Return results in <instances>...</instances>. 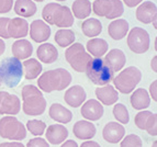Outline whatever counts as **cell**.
<instances>
[{"label":"cell","mask_w":157,"mask_h":147,"mask_svg":"<svg viewBox=\"0 0 157 147\" xmlns=\"http://www.w3.org/2000/svg\"><path fill=\"white\" fill-rule=\"evenodd\" d=\"M71 75L65 68H56L45 71L37 80L39 88L47 93L64 90L71 85Z\"/></svg>","instance_id":"6da1fadb"},{"label":"cell","mask_w":157,"mask_h":147,"mask_svg":"<svg viewBox=\"0 0 157 147\" xmlns=\"http://www.w3.org/2000/svg\"><path fill=\"white\" fill-rule=\"evenodd\" d=\"M22 110L26 115H41L46 109V100L42 91L33 85H25L22 88Z\"/></svg>","instance_id":"7a4b0ae2"},{"label":"cell","mask_w":157,"mask_h":147,"mask_svg":"<svg viewBox=\"0 0 157 147\" xmlns=\"http://www.w3.org/2000/svg\"><path fill=\"white\" fill-rule=\"evenodd\" d=\"M42 18L45 23L56 25L57 28H71L74 24V16L67 6L59 3H47L43 8Z\"/></svg>","instance_id":"3957f363"},{"label":"cell","mask_w":157,"mask_h":147,"mask_svg":"<svg viewBox=\"0 0 157 147\" xmlns=\"http://www.w3.org/2000/svg\"><path fill=\"white\" fill-rule=\"evenodd\" d=\"M23 67L21 61L14 57H7L0 62V79L8 88H14L21 82Z\"/></svg>","instance_id":"277c9868"},{"label":"cell","mask_w":157,"mask_h":147,"mask_svg":"<svg viewBox=\"0 0 157 147\" xmlns=\"http://www.w3.org/2000/svg\"><path fill=\"white\" fill-rule=\"evenodd\" d=\"M85 73L90 81L97 86H107L114 78V73L102 58L91 59Z\"/></svg>","instance_id":"5b68a950"},{"label":"cell","mask_w":157,"mask_h":147,"mask_svg":"<svg viewBox=\"0 0 157 147\" xmlns=\"http://www.w3.org/2000/svg\"><path fill=\"white\" fill-rule=\"evenodd\" d=\"M142 79V73L135 66H130L121 71L118 76L113 78L114 87L121 93H131Z\"/></svg>","instance_id":"8992f818"},{"label":"cell","mask_w":157,"mask_h":147,"mask_svg":"<svg viewBox=\"0 0 157 147\" xmlns=\"http://www.w3.org/2000/svg\"><path fill=\"white\" fill-rule=\"evenodd\" d=\"M65 58L74 70L85 73L88 64L91 62V55L88 54L80 43H73L65 52Z\"/></svg>","instance_id":"52a82bcc"},{"label":"cell","mask_w":157,"mask_h":147,"mask_svg":"<svg viewBox=\"0 0 157 147\" xmlns=\"http://www.w3.org/2000/svg\"><path fill=\"white\" fill-rule=\"evenodd\" d=\"M0 136L11 141H22L26 137V129L16 116H3L0 119Z\"/></svg>","instance_id":"ba28073f"},{"label":"cell","mask_w":157,"mask_h":147,"mask_svg":"<svg viewBox=\"0 0 157 147\" xmlns=\"http://www.w3.org/2000/svg\"><path fill=\"white\" fill-rule=\"evenodd\" d=\"M92 11L97 16L107 19H117L124 12L121 0H96L92 3Z\"/></svg>","instance_id":"9c48e42d"},{"label":"cell","mask_w":157,"mask_h":147,"mask_svg":"<svg viewBox=\"0 0 157 147\" xmlns=\"http://www.w3.org/2000/svg\"><path fill=\"white\" fill-rule=\"evenodd\" d=\"M149 43L151 40L146 30L135 26L128 33V46L135 54H143L147 52L149 48Z\"/></svg>","instance_id":"30bf717a"},{"label":"cell","mask_w":157,"mask_h":147,"mask_svg":"<svg viewBox=\"0 0 157 147\" xmlns=\"http://www.w3.org/2000/svg\"><path fill=\"white\" fill-rule=\"evenodd\" d=\"M134 123L140 130H144L152 136L157 135V115L151 111H141L134 118Z\"/></svg>","instance_id":"8fae6325"},{"label":"cell","mask_w":157,"mask_h":147,"mask_svg":"<svg viewBox=\"0 0 157 147\" xmlns=\"http://www.w3.org/2000/svg\"><path fill=\"white\" fill-rule=\"evenodd\" d=\"M21 109L20 99L16 95L7 91H0V114L17 115Z\"/></svg>","instance_id":"7c38bea8"},{"label":"cell","mask_w":157,"mask_h":147,"mask_svg":"<svg viewBox=\"0 0 157 147\" xmlns=\"http://www.w3.org/2000/svg\"><path fill=\"white\" fill-rule=\"evenodd\" d=\"M125 134V129L122 124L118 122H109L102 130V136L103 139L110 144H117L121 142Z\"/></svg>","instance_id":"4fadbf2b"},{"label":"cell","mask_w":157,"mask_h":147,"mask_svg":"<svg viewBox=\"0 0 157 147\" xmlns=\"http://www.w3.org/2000/svg\"><path fill=\"white\" fill-rule=\"evenodd\" d=\"M81 115L89 121H98L102 118L105 110L103 105L96 99H90L85 102L80 110Z\"/></svg>","instance_id":"5bb4252c"},{"label":"cell","mask_w":157,"mask_h":147,"mask_svg":"<svg viewBox=\"0 0 157 147\" xmlns=\"http://www.w3.org/2000/svg\"><path fill=\"white\" fill-rule=\"evenodd\" d=\"M30 36L36 43H43L50 39L51 28L43 20H34L30 25Z\"/></svg>","instance_id":"9a60e30c"},{"label":"cell","mask_w":157,"mask_h":147,"mask_svg":"<svg viewBox=\"0 0 157 147\" xmlns=\"http://www.w3.org/2000/svg\"><path fill=\"white\" fill-rule=\"evenodd\" d=\"M86 98H87L86 91L79 85H75V86L71 87L69 89L66 90L65 96H64L65 102L69 107H71V108H78V107H80L85 102Z\"/></svg>","instance_id":"2e32d148"},{"label":"cell","mask_w":157,"mask_h":147,"mask_svg":"<svg viewBox=\"0 0 157 147\" xmlns=\"http://www.w3.org/2000/svg\"><path fill=\"white\" fill-rule=\"evenodd\" d=\"M136 19L144 24L153 22L157 18V7L152 1H144L136 9Z\"/></svg>","instance_id":"e0dca14e"},{"label":"cell","mask_w":157,"mask_h":147,"mask_svg":"<svg viewBox=\"0 0 157 147\" xmlns=\"http://www.w3.org/2000/svg\"><path fill=\"white\" fill-rule=\"evenodd\" d=\"M9 36L13 39H22L29 33V23L25 19L13 18L8 23Z\"/></svg>","instance_id":"ac0fdd59"},{"label":"cell","mask_w":157,"mask_h":147,"mask_svg":"<svg viewBox=\"0 0 157 147\" xmlns=\"http://www.w3.org/2000/svg\"><path fill=\"white\" fill-rule=\"evenodd\" d=\"M98 101L103 105H112L119 100V93L111 85L99 87L94 91Z\"/></svg>","instance_id":"d6986e66"},{"label":"cell","mask_w":157,"mask_h":147,"mask_svg":"<svg viewBox=\"0 0 157 147\" xmlns=\"http://www.w3.org/2000/svg\"><path fill=\"white\" fill-rule=\"evenodd\" d=\"M103 61L110 67L111 70L115 73V71H120L124 67L126 63V57L123 51L119 50V48H113L105 55Z\"/></svg>","instance_id":"ffe728a7"},{"label":"cell","mask_w":157,"mask_h":147,"mask_svg":"<svg viewBox=\"0 0 157 147\" xmlns=\"http://www.w3.org/2000/svg\"><path fill=\"white\" fill-rule=\"evenodd\" d=\"M45 135L47 142L53 145H58L65 142V139L68 137V130L62 124H53L47 127Z\"/></svg>","instance_id":"44dd1931"},{"label":"cell","mask_w":157,"mask_h":147,"mask_svg":"<svg viewBox=\"0 0 157 147\" xmlns=\"http://www.w3.org/2000/svg\"><path fill=\"white\" fill-rule=\"evenodd\" d=\"M73 132L77 138L89 141L96 135V126L89 121H78L74 124Z\"/></svg>","instance_id":"7402d4cb"},{"label":"cell","mask_w":157,"mask_h":147,"mask_svg":"<svg viewBox=\"0 0 157 147\" xmlns=\"http://www.w3.org/2000/svg\"><path fill=\"white\" fill-rule=\"evenodd\" d=\"M12 54L13 57L21 61L26 59L32 55L33 53V45L25 39H20L12 44Z\"/></svg>","instance_id":"603a6c76"},{"label":"cell","mask_w":157,"mask_h":147,"mask_svg":"<svg viewBox=\"0 0 157 147\" xmlns=\"http://www.w3.org/2000/svg\"><path fill=\"white\" fill-rule=\"evenodd\" d=\"M36 55L42 63L53 64L58 58V51L51 43H43L37 47Z\"/></svg>","instance_id":"cb8c5ba5"},{"label":"cell","mask_w":157,"mask_h":147,"mask_svg":"<svg viewBox=\"0 0 157 147\" xmlns=\"http://www.w3.org/2000/svg\"><path fill=\"white\" fill-rule=\"evenodd\" d=\"M128 32V22L124 19H117L113 20L108 26V33L115 41H120Z\"/></svg>","instance_id":"d4e9b609"},{"label":"cell","mask_w":157,"mask_h":147,"mask_svg":"<svg viewBox=\"0 0 157 147\" xmlns=\"http://www.w3.org/2000/svg\"><path fill=\"white\" fill-rule=\"evenodd\" d=\"M48 114H50L51 119H53L54 121L63 124L69 123L73 119V113L68 109H66L65 107H63L60 103H53L50 107Z\"/></svg>","instance_id":"484cf974"},{"label":"cell","mask_w":157,"mask_h":147,"mask_svg":"<svg viewBox=\"0 0 157 147\" xmlns=\"http://www.w3.org/2000/svg\"><path fill=\"white\" fill-rule=\"evenodd\" d=\"M130 102L135 110H144V109L148 108L151 104V98H149L148 92L144 88H140L132 93L131 98H130Z\"/></svg>","instance_id":"4316f807"},{"label":"cell","mask_w":157,"mask_h":147,"mask_svg":"<svg viewBox=\"0 0 157 147\" xmlns=\"http://www.w3.org/2000/svg\"><path fill=\"white\" fill-rule=\"evenodd\" d=\"M86 47L89 54H91L96 58H101L105 54H107L109 45H108L105 40L94 37L87 42Z\"/></svg>","instance_id":"83f0119b"},{"label":"cell","mask_w":157,"mask_h":147,"mask_svg":"<svg viewBox=\"0 0 157 147\" xmlns=\"http://www.w3.org/2000/svg\"><path fill=\"white\" fill-rule=\"evenodd\" d=\"M14 12L22 18H30L36 13V5L32 0H16Z\"/></svg>","instance_id":"f1b7e54d"},{"label":"cell","mask_w":157,"mask_h":147,"mask_svg":"<svg viewBox=\"0 0 157 147\" xmlns=\"http://www.w3.org/2000/svg\"><path fill=\"white\" fill-rule=\"evenodd\" d=\"M22 67H23L24 78L26 80H33L37 78L43 69L41 63H39V61H36L35 58H30L24 61L22 63Z\"/></svg>","instance_id":"f546056e"},{"label":"cell","mask_w":157,"mask_h":147,"mask_svg":"<svg viewBox=\"0 0 157 147\" xmlns=\"http://www.w3.org/2000/svg\"><path fill=\"white\" fill-rule=\"evenodd\" d=\"M81 31L88 37L98 36L102 32V24L98 19H86L81 24Z\"/></svg>","instance_id":"4dcf8cb0"},{"label":"cell","mask_w":157,"mask_h":147,"mask_svg":"<svg viewBox=\"0 0 157 147\" xmlns=\"http://www.w3.org/2000/svg\"><path fill=\"white\" fill-rule=\"evenodd\" d=\"M71 13L77 19H86L91 13V2L89 0H76L71 6Z\"/></svg>","instance_id":"1f68e13d"},{"label":"cell","mask_w":157,"mask_h":147,"mask_svg":"<svg viewBox=\"0 0 157 147\" xmlns=\"http://www.w3.org/2000/svg\"><path fill=\"white\" fill-rule=\"evenodd\" d=\"M75 33L71 29H60L55 33V42L59 45L60 47H67L75 42Z\"/></svg>","instance_id":"d6a6232c"},{"label":"cell","mask_w":157,"mask_h":147,"mask_svg":"<svg viewBox=\"0 0 157 147\" xmlns=\"http://www.w3.org/2000/svg\"><path fill=\"white\" fill-rule=\"evenodd\" d=\"M113 115L115 120L120 122L121 124H128L130 121V115H128V111L126 107L122 103H117L113 107Z\"/></svg>","instance_id":"836d02e7"},{"label":"cell","mask_w":157,"mask_h":147,"mask_svg":"<svg viewBox=\"0 0 157 147\" xmlns=\"http://www.w3.org/2000/svg\"><path fill=\"white\" fill-rule=\"evenodd\" d=\"M26 129L29 130L31 134L39 137L45 133L46 124L41 120H29L26 122Z\"/></svg>","instance_id":"e575fe53"},{"label":"cell","mask_w":157,"mask_h":147,"mask_svg":"<svg viewBox=\"0 0 157 147\" xmlns=\"http://www.w3.org/2000/svg\"><path fill=\"white\" fill-rule=\"evenodd\" d=\"M120 147H143V143L139 135L128 134L122 138Z\"/></svg>","instance_id":"d590c367"},{"label":"cell","mask_w":157,"mask_h":147,"mask_svg":"<svg viewBox=\"0 0 157 147\" xmlns=\"http://www.w3.org/2000/svg\"><path fill=\"white\" fill-rule=\"evenodd\" d=\"M10 21L9 18H0V37L8 40L10 39L8 33V23Z\"/></svg>","instance_id":"8d00e7d4"},{"label":"cell","mask_w":157,"mask_h":147,"mask_svg":"<svg viewBox=\"0 0 157 147\" xmlns=\"http://www.w3.org/2000/svg\"><path fill=\"white\" fill-rule=\"evenodd\" d=\"M26 147H50V144L44 138L35 137V138L30 139L26 144Z\"/></svg>","instance_id":"74e56055"},{"label":"cell","mask_w":157,"mask_h":147,"mask_svg":"<svg viewBox=\"0 0 157 147\" xmlns=\"http://www.w3.org/2000/svg\"><path fill=\"white\" fill-rule=\"evenodd\" d=\"M13 0H0V13H8L12 9Z\"/></svg>","instance_id":"f35d334b"},{"label":"cell","mask_w":157,"mask_h":147,"mask_svg":"<svg viewBox=\"0 0 157 147\" xmlns=\"http://www.w3.org/2000/svg\"><path fill=\"white\" fill-rule=\"evenodd\" d=\"M156 89H157V81H156V80H154V81L151 84V86H149V93H151V96H152L153 100H154L155 102L157 101Z\"/></svg>","instance_id":"ab89813d"},{"label":"cell","mask_w":157,"mask_h":147,"mask_svg":"<svg viewBox=\"0 0 157 147\" xmlns=\"http://www.w3.org/2000/svg\"><path fill=\"white\" fill-rule=\"evenodd\" d=\"M0 147H24V145L20 142H10V143H1Z\"/></svg>","instance_id":"60d3db41"},{"label":"cell","mask_w":157,"mask_h":147,"mask_svg":"<svg viewBox=\"0 0 157 147\" xmlns=\"http://www.w3.org/2000/svg\"><path fill=\"white\" fill-rule=\"evenodd\" d=\"M121 1H123V2L125 3L128 7H130V8H133L135 6H139L143 0H121Z\"/></svg>","instance_id":"b9f144b4"},{"label":"cell","mask_w":157,"mask_h":147,"mask_svg":"<svg viewBox=\"0 0 157 147\" xmlns=\"http://www.w3.org/2000/svg\"><path fill=\"white\" fill-rule=\"evenodd\" d=\"M80 147H101L97 142H92V141H87L80 145Z\"/></svg>","instance_id":"7bdbcfd3"},{"label":"cell","mask_w":157,"mask_h":147,"mask_svg":"<svg viewBox=\"0 0 157 147\" xmlns=\"http://www.w3.org/2000/svg\"><path fill=\"white\" fill-rule=\"evenodd\" d=\"M60 147H78V144L75 141H73V139H68V141L64 142Z\"/></svg>","instance_id":"ee69618b"},{"label":"cell","mask_w":157,"mask_h":147,"mask_svg":"<svg viewBox=\"0 0 157 147\" xmlns=\"http://www.w3.org/2000/svg\"><path fill=\"white\" fill-rule=\"evenodd\" d=\"M151 66H152V69L156 73L157 71V56H154V58L151 62Z\"/></svg>","instance_id":"f6af8a7d"},{"label":"cell","mask_w":157,"mask_h":147,"mask_svg":"<svg viewBox=\"0 0 157 147\" xmlns=\"http://www.w3.org/2000/svg\"><path fill=\"white\" fill-rule=\"evenodd\" d=\"M6 51V43L3 42L2 39H0V56L2 55Z\"/></svg>","instance_id":"bcb514c9"},{"label":"cell","mask_w":157,"mask_h":147,"mask_svg":"<svg viewBox=\"0 0 157 147\" xmlns=\"http://www.w3.org/2000/svg\"><path fill=\"white\" fill-rule=\"evenodd\" d=\"M152 147H157V141H155V142L153 143V146Z\"/></svg>","instance_id":"7dc6e473"},{"label":"cell","mask_w":157,"mask_h":147,"mask_svg":"<svg viewBox=\"0 0 157 147\" xmlns=\"http://www.w3.org/2000/svg\"><path fill=\"white\" fill-rule=\"evenodd\" d=\"M34 1H39V2H42V1H44V0H34Z\"/></svg>","instance_id":"c3c4849f"},{"label":"cell","mask_w":157,"mask_h":147,"mask_svg":"<svg viewBox=\"0 0 157 147\" xmlns=\"http://www.w3.org/2000/svg\"><path fill=\"white\" fill-rule=\"evenodd\" d=\"M1 85H2V82H1V79H0V86H1Z\"/></svg>","instance_id":"681fc988"},{"label":"cell","mask_w":157,"mask_h":147,"mask_svg":"<svg viewBox=\"0 0 157 147\" xmlns=\"http://www.w3.org/2000/svg\"><path fill=\"white\" fill-rule=\"evenodd\" d=\"M56 1H65V0H56Z\"/></svg>","instance_id":"f907efd6"}]
</instances>
